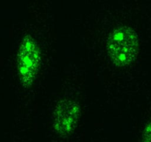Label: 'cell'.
Listing matches in <instances>:
<instances>
[{"label": "cell", "mask_w": 151, "mask_h": 142, "mask_svg": "<svg viewBox=\"0 0 151 142\" xmlns=\"http://www.w3.org/2000/svg\"><path fill=\"white\" fill-rule=\"evenodd\" d=\"M107 48L114 64L127 66L132 63L138 55V35L131 27H118L109 34Z\"/></svg>", "instance_id": "obj_1"}, {"label": "cell", "mask_w": 151, "mask_h": 142, "mask_svg": "<svg viewBox=\"0 0 151 142\" xmlns=\"http://www.w3.org/2000/svg\"><path fill=\"white\" fill-rule=\"evenodd\" d=\"M41 56L35 40L29 36L25 37L18 55V68L21 79L26 86L31 85L36 76Z\"/></svg>", "instance_id": "obj_2"}, {"label": "cell", "mask_w": 151, "mask_h": 142, "mask_svg": "<svg viewBox=\"0 0 151 142\" xmlns=\"http://www.w3.org/2000/svg\"><path fill=\"white\" fill-rule=\"evenodd\" d=\"M80 106L72 99H63L58 103L54 113V128L60 135L70 134L78 124Z\"/></svg>", "instance_id": "obj_3"}, {"label": "cell", "mask_w": 151, "mask_h": 142, "mask_svg": "<svg viewBox=\"0 0 151 142\" xmlns=\"http://www.w3.org/2000/svg\"><path fill=\"white\" fill-rule=\"evenodd\" d=\"M143 137L145 141H151V121L147 125L144 130Z\"/></svg>", "instance_id": "obj_4"}]
</instances>
